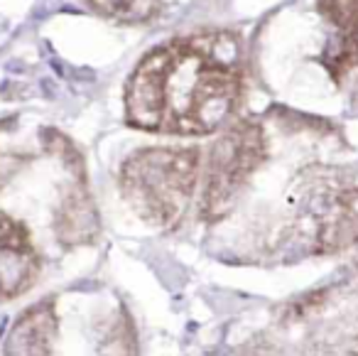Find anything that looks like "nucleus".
I'll return each instance as SVG.
<instances>
[{"label":"nucleus","instance_id":"f257e3e1","mask_svg":"<svg viewBox=\"0 0 358 356\" xmlns=\"http://www.w3.org/2000/svg\"><path fill=\"white\" fill-rule=\"evenodd\" d=\"M199 150L194 148L140 150L120 170L123 197L148 224L174 226L199 182Z\"/></svg>","mask_w":358,"mask_h":356},{"label":"nucleus","instance_id":"f03ea898","mask_svg":"<svg viewBox=\"0 0 358 356\" xmlns=\"http://www.w3.org/2000/svg\"><path fill=\"white\" fill-rule=\"evenodd\" d=\"M265 160V135L255 123L229 128L209 150L201 192V217L221 219Z\"/></svg>","mask_w":358,"mask_h":356},{"label":"nucleus","instance_id":"7ed1b4c3","mask_svg":"<svg viewBox=\"0 0 358 356\" xmlns=\"http://www.w3.org/2000/svg\"><path fill=\"white\" fill-rule=\"evenodd\" d=\"M174 42L152 50L125 86V121L133 128L162 130L167 114V74L172 64Z\"/></svg>","mask_w":358,"mask_h":356},{"label":"nucleus","instance_id":"20e7f679","mask_svg":"<svg viewBox=\"0 0 358 356\" xmlns=\"http://www.w3.org/2000/svg\"><path fill=\"white\" fill-rule=\"evenodd\" d=\"M40 273V258L30 231L10 214L0 212V295H22Z\"/></svg>","mask_w":358,"mask_h":356},{"label":"nucleus","instance_id":"39448f33","mask_svg":"<svg viewBox=\"0 0 358 356\" xmlns=\"http://www.w3.org/2000/svg\"><path fill=\"white\" fill-rule=\"evenodd\" d=\"M317 243L324 253L358 246V189L338 192L324 207L317 226Z\"/></svg>","mask_w":358,"mask_h":356},{"label":"nucleus","instance_id":"423d86ee","mask_svg":"<svg viewBox=\"0 0 358 356\" xmlns=\"http://www.w3.org/2000/svg\"><path fill=\"white\" fill-rule=\"evenodd\" d=\"M55 228L64 246H81L99 236V214H96L84 179H76L71 192L64 197L59 212H57Z\"/></svg>","mask_w":358,"mask_h":356},{"label":"nucleus","instance_id":"0eeeda50","mask_svg":"<svg viewBox=\"0 0 358 356\" xmlns=\"http://www.w3.org/2000/svg\"><path fill=\"white\" fill-rule=\"evenodd\" d=\"M57 336V315L52 302L30 307L15 322L8 339L10 354H50Z\"/></svg>","mask_w":358,"mask_h":356},{"label":"nucleus","instance_id":"6e6552de","mask_svg":"<svg viewBox=\"0 0 358 356\" xmlns=\"http://www.w3.org/2000/svg\"><path fill=\"white\" fill-rule=\"evenodd\" d=\"M86 3L101 15L125 22L148 20L159 8V0H86Z\"/></svg>","mask_w":358,"mask_h":356},{"label":"nucleus","instance_id":"1a4fd4ad","mask_svg":"<svg viewBox=\"0 0 358 356\" xmlns=\"http://www.w3.org/2000/svg\"><path fill=\"white\" fill-rule=\"evenodd\" d=\"M319 8L341 30H358V0H319Z\"/></svg>","mask_w":358,"mask_h":356}]
</instances>
